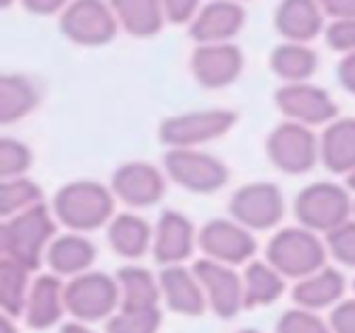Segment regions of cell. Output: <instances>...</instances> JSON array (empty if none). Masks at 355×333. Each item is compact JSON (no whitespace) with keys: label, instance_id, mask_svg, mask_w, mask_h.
<instances>
[{"label":"cell","instance_id":"f1b7e54d","mask_svg":"<svg viewBox=\"0 0 355 333\" xmlns=\"http://www.w3.org/2000/svg\"><path fill=\"white\" fill-rule=\"evenodd\" d=\"M56 282L49 278L40 280L37 282V292H35V321L32 323H49V318L56 314Z\"/></svg>","mask_w":355,"mask_h":333},{"label":"cell","instance_id":"8d00e7d4","mask_svg":"<svg viewBox=\"0 0 355 333\" xmlns=\"http://www.w3.org/2000/svg\"><path fill=\"white\" fill-rule=\"evenodd\" d=\"M338 76H340V83H343L350 93H355V51H350V54L340 61Z\"/></svg>","mask_w":355,"mask_h":333},{"label":"cell","instance_id":"6da1fadb","mask_svg":"<svg viewBox=\"0 0 355 333\" xmlns=\"http://www.w3.org/2000/svg\"><path fill=\"white\" fill-rule=\"evenodd\" d=\"M61 30L71 42L93 46L112 40L117 25H114L112 12L107 10L105 3H100V0H76L61 17Z\"/></svg>","mask_w":355,"mask_h":333},{"label":"cell","instance_id":"7a4b0ae2","mask_svg":"<svg viewBox=\"0 0 355 333\" xmlns=\"http://www.w3.org/2000/svg\"><path fill=\"white\" fill-rule=\"evenodd\" d=\"M51 234V219L42 207L25 212L12 224L3 229V246L12 255V260L25 268H35L40 250Z\"/></svg>","mask_w":355,"mask_h":333},{"label":"cell","instance_id":"cb8c5ba5","mask_svg":"<svg viewBox=\"0 0 355 333\" xmlns=\"http://www.w3.org/2000/svg\"><path fill=\"white\" fill-rule=\"evenodd\" d=\"M93 260V248L83 239H61L51 248V265L61 273H73Z\"/></svg>","mask_w":355,"mask_h":333},{"label":"cell","instance_id":"603a6c76","mask_svg":"<svg viewBox=\"0 0 355 333\" xmlns=\"http://www.w3.org/2000/svg\"><path fill=\"white\" fill-rule=\"evenodd\" d=\"M200 278L207 282V287L212 289L214 302L219 304L222 309H234L236 307V294H239V284L236 278L229 273L227 268L214 263H200L198 268Z\"/></svg>","mask_w":355,"mask_h":333},{"label":"cell","instance_id":"ba28073f","mask_svg":"<svg viewBox=\"0 0 355 333\" xmlns=\"http://www.w3.org/2000/svg\"><path fill=\"white\" fill-rule=\"evenodd\" d=\"M168 171L178 182L198 192L217 190L227 180V171L219 161L205 156V153H190V151H173L166 158Z\"/></svg>","mask_w":355,"mask_h":333},{"label":"cell","instance_id":"ac0fdd59","mask_svg":"<svg viewBox=\"0 0 355 333\" xmlns=\"http://www.w3.org/2000/svg\"><path fill=\"white\" fill-rule=\"evenodd\" d=\"M190 241H193V231L190 224L180 214H163L161 226H158V244L156 255L161 260H180L190 253Z\"/></svg>","mask_w":355,"mask_h":333},{"label":"cell","instance_id":"30bf717a","mask_svg":"<svg viewBox=\"0 0 355 333\" xmlns=\"http://www.w3.org/2000/svg\"><path fill=\"white\" fill-rule=\"evenodd\" d=\"M243 25V10L232 0H214L205 10H200L193 22V40L202 44H219L234 37Z\"/></svg>","mask_w":355,"mask_h":333},{"label":"cell","instance_id":"e0dca14e","mask_svg":"<svg viewBox=\"0 0 355 333\" xmlns=\"http://www.w3.org/2000/svg\"><path fill=\"white\" fill-rule=\"evenodd\" d=\"M270 66L280 78L290 80V83H302L304 78H309L316 69V54L309 51L300 42H290L282 44L272 51Z\"/></svg>","mask_w":355,"mask_h":333},{"label":"cell","instance_id":"d6a6232c","mask_svg":"<svg viewBox=\"0 0 355 333\" xmlns=\"http://www.w3.org/2000/svg\"><path fill=\"white\" fill-rule=\"evenodd\" d=\"M331 248L345 263H355V224H343L331 234Z\"/></svg>","mask_w":355,"mask_h":333},{"label":"cell","instance_id":"484cf974","mask_svg":"<svg viewBox=\"0 0 355 333\" xmlns=\"http://www.w3.org/2000/svg\"><path fill=\"white\" fill-rule=\"evenodd\" d=\"M338 292H340V275L334 273V270H326V273L302 282L300 289H297V297L304 304H326Z\"/></svg>","mask_w":355,"mask_h":333},{"label":"cell","instance_id":"d590c367","mask_svg":"<svg viewBox=\"0 0 355 333\" xmlns=\"http://www.w3.org/2000/svg\"><path fill=\"white\" fill-rule=\"evenodd\" d=\"M22 3L27 10L37 12V15H51L66 6V0H22Z\"/></svg>","mask_w":355,"mask_h":333},{"label":"cell","instance_id":"44dd1931","mask_svg":"<svg viewBox=\"0 0 355 333\" xmlns=\"http://www.w3.org/2000/svg\"><path fill=\"white\" fill-rule=\"evenodd\" d=\"M114 297V289L110 284L107 278L103 275H90V278L76 280L73 287L69 289V299L73 304V309H80V311H103V309L110 307Z\"/></svg>","mask_w":355,"mask_h":333},{"label":"cell","instance_id":"74e56055","mask_svg":"<svg viewBox=\"0 0 355 333\" xmlns=\"http://www.w3.org/2000/svg\"><path fill=\"white\" fill-rule=\"evenodd\" d=\"M350 185H353V187H355V173H353V178H350Z\"/></svg>","mask_w":355,"mask_h":333},{"label":"cell","instance_id":"52a82bcc","mask_svg":"<svg viewBox=\"0 0 355 333\" xmlns=\"http://www.w3.org/2000/svg\"><path fill=\"white\" fill-rule=\"evenodd\" d=\"M270 260L285 273L302 275L319 268L324 260L319 241L304 231H285L270 246Z\"/></svg>","mask_w":355,"mask_h":333},{"label":"cell","instance_id":"5bb4252c","mask_svg":"<svg viewBox=\"0 0 355 333\" xmlns=\"http://www.w3.org/2000/svg\"><path fill=\"white\" fill-rule=\"evenodd\" d=\"M114 187L132 205H148V202L158 200L163 192L161 176L153 168L144 166V163H134V166L122 168L114 176Z\"/></svg>","mask_w":355,"mask_h":333},{"label":"cell","instance_id":"8992f818","mask_svg":"<svg viewBox=\"0 0 355 333\" xmlns=\"http://www.w3.org/2000/svg\"><path fill=\"white\" fill-rule=\"evenodd\" d=\"M302 221L314 229H336L348 214V197L334 185H314L302 192L297 202Z\"/></svg>","mask_w":355,"mask_h":333},{"label":"cell","instance_id":"d4e9b609","mask_svg":"<svg viewBox=\"0 0 355 333\" xmlns=\"http://www.w3.org/2000/svg\"><path fill=\"white\" fill-rule=\"evenodd\" d=\"M163 282H166L168 297H171L173 307L188 309V311L200 309L198 289H195V282L190 280V275L185 273V270H180V268L168 270V273L163 275Z\"/></svg>","mask_w":355,"mask_h":333},{"label":"cell","instance_id":"8fae6325","mask_svg":"<svg viewBox=\"0 0 355 333\" xmlns=\"http://www.w3.org/2000/svg\"><path fill=\"white\" fill-rule=\"evenodd\" d=\"M277 105L285 110L290 117L302 119V122H326L334 117L336 105L321 88L306 83H290L277 93Z\"/></svg>","mask_w":355,"mask_h":333},{"label":"cell","instance_id":"1f68e13d","mask_svg":"<svg viewBox=\"0 0 355 333\" xmlns=\"http://www.w3.org/2000/svg\"><path fill=\"white\" fill-rule=\"evenodd\" d=\"M122 282L129 289V302H148L153 299V284L144 270H124L122 273Z\"/></svg>","mask_w":355,"mask_h":333},{"label":"cell","instance_id":"277c9868","mask_svg":"<svg viewBox=\"0 0 355 333\" xmlns=\"http://www.w3.org/2000/svg\"><path fill=\"white\" fill-rule=\"evenodd\" d=\"M236 122L232 112H224V110H212V112H195V114H183V117H173L163 124L161 137L168 144H178V146H185V144H198L207 142L212 137L227 132L232 124Z\"/></svg>","mask_w":355,"mask_h":333},{"label":"cell","instance_id":"7c38bea8","mask_svg":"<svg viewBox=\"0 0 355 333\" xmlns=\"http://www.w3.org/2000/svg\"><path fill=\"white\" fill-rule=\"evenodd\" d=\"M232 210L248 226L263 229V226H270L280 219L282 200H280V192L272 185H251V187H243L234 197Z\"/></svg>","mask_w":355,"mask_h":333},{"label":"cell","instance_id":"f546056e","mask_svg":"<svg viewBox=\"0 0 355 333\" xmlns=\"http://www.w3.org/2000/svg\"><path fill=\"white\" fill-rule=\"evenodd\" d=\"M27 163H30V153H27V148L22 146V144L6 139L3 146H0V166H3V173H6V176L20 173L27 168Z\"/></svg>","mask_w":355,"mask_h":333},{"label":"cell","instance_id":"4316f807","mask_svg":"<svg viewBox=\"0 0 355 333\" xmlns=\"http://www.w3.org/2000/svg\"><path fill=\"white\" fill-rule=\"evenodd\" d=\"M248 287H251V299H270L280 292V280L275 273L266 268V265H253L248 270Z\"/></svg>","mask_w":355,"mask_h":333},{"label":"cell","instance_id":"836d02e7","mask_svg":"<svg viewBox=\"0 0 355 333\" xmlns=\"http://www.w3.org/2000/svg\"><path fill=\"white\" fill-rule=\"evenodd\" d=\"M163 12L168 15V20L173 22H185L193 17L195 8H198V0H161Z\"/></svg>","mask_w":355,"mask_h":333},{"label":"cell","instance_id":"4dcf8cb0","mask_svg":"<svg viewBox=\"0 0 355 333\" xmlns=\"http://www.w3.org/2000/svg\"><path fill=\"white\" fill-rule=\"evenodd\" d=\"M326 40H329V46L338 51H355V20H348V17H340L326 32Z\"/></svg>","mask_w":355,"mask_h":333},{"label":"cell","instance_id":"4fadbf2b","mask_svg":"<svg viewBox=\"0 0 355 333\" xmlns=\"http://www.w3.org/2000/svg\"><path fill=\"white\" fill-rule=\"evenodd\" d=\"M275 27L290 42L314 40L321 30V10L316 0H282L275 15Z\"/></svg>","mask_w":355,"mask_h":333},{"label":"cell","instance_id":"2e32d148","mask_svg":"<svg viewBox=\"0 0 355 333\" xmlns=\"http://www.w3.org/2000/svg\"><path fill=\"white\" fill-rule=\"evenodd\" d=\"M112 8L134 37H151L163 25L161 0H112Z\"/></svg>","mask_w":355,"mask_h":333},{"label":"cell","instance_id":"5b68a950","mask_svg":"<svg viewBox=\"0 0 355 333\" xmlns=\"http://www.w3.org/2000/svg\"><path fill=\"white\" fill-rule=\"evenodd\" d=\"M243 69L241 51L232 44H202L193 56V74L207 88H222L239 78Z\"/></svg>","mask_w":355,"mask_h":333},{"label":"cell","instance_id":"f35d334b","mask_svg":"<svg viewBox=\"0 0 355 333\" xmlns=\"http://www.w3.org/2000/svg\"><path fill=\"white\" fill-rule=\"evenodd\" d=\"M3 6H10V0H3Z\"/></svg>","mask_w":355,"mask_h":333},{"label":"cell","instance_id":"9c48e42d","mask_svg":"<svg viewBox=\"0 0 355 333\" xmlns=\"http://www.w3.org/2000/svg\"><path fill=\"white\" fill-rule=\"evenodd\" d=\"M270 158L290 173H302L314 163V137L300 124H285L268 142Z\"/></svg>","mask_w":355,"mask_h":333},{"label":"cell","instance_id":"7402d4cb","mask_svg":"<svg viewBox=\"0 0 355 333\" xmlns=\"http://www.w3.org/2000/svg\"><path fill=\"white\" fill-rule=\"evenodd\" d=\"M110 239H112L114 250H119V253H124V255H139L146 248L148 229L137 216H119L112 224Z\"/></svg>","mask_w":355,"mask_h":333},{"label":"cell","instance_id":"e575fe53","mask_svg":"<svg viewBox=\"0 0 355 333\" xmlns=\"http://www.w3.org/2000/svg\"><path fill=\"white\" fill-rule=\"evenodd\" d=\"M321 8L336 20H340V17L355 20V0H321Z\"/></svg>","mask_w":355,"mask_h":333},{"label":"cell","instance_id":"d6986e66","mask_svg":"<svg viewBox=\"0 0 355 333\" xmlns=\"http://www.w3.org/2000/svg\"><path fill=\"white\" fill-rule=\"evenodd\" d=\"M324 158L338 173L355 168V119H343L326 132Z\"/></svg>","mask_w":355,"mask_h":333},{"label":"cell","instance_id":"3957f363","mask_svg":"<svg viewBox=\"0 0 355 333\" xmlns=\"http://www.w3.org/2000/svg\"><path fill=\"white\" fill-rule=\"evenodd\" d=\"M56 210L69 226L90 229V226H98L110 214V197L103 187L80 182V185L66 187L56 197Z\"/></svg>","mask_w":355,"mask_h":333},{"label":"cell","instance_id":"ffe728a7","mask_svg":"<svg viewBox=\"0 0 355 333\" xmlns=\"http://www.w3.org/2000/svg\"><path fill=\"white\" fill-rule=\"evenodd\" d=\"M37 103V90L22 76H3L0 83V112H3V122H12V119L27 114Z\"/></svg>","mask_w":355,"mask_h":333},{"label":"cell","instance_id":"83f0119b","mask_svg":"<svg viewBox=\"0 0 355 333\" xmlns=\"http://www.w3.org/2000/svg\"><path fill=\"white\" fill-rule=\"evenodd\" d=\"M40 200V190H37L32 182L17 180V182H8L3 187V212L10 214V212L20 210V207H27L32 202Z\"/></svg>","mask_w":355,"mask_h":333},{"label":"cell","instance_id":"9a60e30c","mask_svg":"<svg viewBox=\"0 0 355 333\" xmlns=\"http://www.w3.org/2000/svg\"><path fill=\"white\" fill-rule=\"evenodd\" d=\"M202 246L205 250L224 260H243L253 250V241L246 231L229 221H212L202 231Z\"/></svg>","mask_w":355,"mask_h":333}]
</instances>
